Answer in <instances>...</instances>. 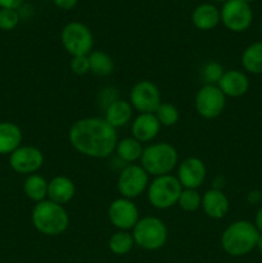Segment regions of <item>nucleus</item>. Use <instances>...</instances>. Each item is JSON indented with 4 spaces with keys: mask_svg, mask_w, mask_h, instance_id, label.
<instances>
[{
    "mask_svg": "<svg viewBox=\"0 0 262 263\" xmlns=\"http://www.w3.org/2000/svg\"><path fill=\"white\" fill-rule=\"evenodd\" d=\"M68 140L77 153L94 159H104L115 153L117 130L104 118L85 117L74 121L68 130Z\"/></svg>",
    "mask_w": 262,
    "mask_h": 263,
    "instance_id": "obj_1",
    "label": "nucleus"
},
{
    "mask_svg": "<svg viewBox=\"0 0 262 263\" xmlns=\"http://www.w3.org/2000/svg\"><path fill=\"white\" fill-rule=\"evenodd\" d=\"M259 233L253 222L238 220L231 222L221 235V247L231 257H241L251 253L257 247Z\"/></svg>",
    "mask_w": 262,
    "mask_h": 263,
    "instance_id": "obj_2",
    "label": "nucleus"
},
{
    "mask_svg": "<svg viewBox=\"0 0 262 263\" xmlns=\"http://www.w3.org/2000/svg\"><path fill=\"white\" fill-rule=\"evenodd\" d=\"M31 222L43 235L58 236L68 229L69 216L63 205L45 199L32 208Z\"/></svg>",
    "mask_w": 262,
    "mask_h": 263,
    "instance_id": "obj_3",
    "label": "nucleus"
},
{
    "mask_svg": "<svg viewBox=\"0 0 262 263\" xmlns=\"http://www.w3.org/2000/svg\"><path fill=\"white\" fill-rule=\"evenodd\" d=\"M179 164V153L172 144L161 141L144 148L140 158V166L149 176L158 177L171 175Z\"/></svg>",
    "mask_w": 262,
    "mask_h": 263,
    "instance_id": "obj_4",
    "label": "nucleus"
},
{
    "mask_svg": "<svg viewBox=\"0 0 262 263\" xmlns=\"http://www.w3.org/2000/svg\"><path fill=\"white\" fill-rule=\"evenodd\" d=\"M135 246L144 251H158L163 248L169 238V230L163 221L154 216L141 217L131 230Z\"/></svg>",
    "mask_w": 262,
    "mask_h": 263,
    "instance_id": "obj_5",
    "label": "nucleus"
},
{
    "mask_svg": "<svg viewBox=\"0 0 262 263\" xmlns=\"http://www.w3.org/2000/svg\"><path fill=\"white\" fill-rule=\"evenodd\" d=\"M182 186L172 175L154 177L146 189V198L151 205L156 210H170L177 204Z\"/></svg>",
    "mask_w": 262,
    "mask_h": 263,
    "instance_id": "obj_6",
    "label": "nucleus"
},
{
    "mask_svg": "<svg viewBox=\"0 0 262 263\" xmlns=\"http://www.w3.org/2000/svg\"><path fill=\"white\" fill-rule=\"evenodd\" d=\"M62 45L71 57L89 55L94 46V36L90 28L81 22H69L61 33Z\"/></svg>",
    "mask_w": 262,
    "mask_h": 263,
    "instance_id": "obj_7",
    "label": "nucleus"
},
{
    "mask_svg": "<svg viewBox=\"0 0 262 263\" xmlns=\"http://www.w3.org/2000/svg\"><path fill=\"white\" fill-rule=\"evenodd\" d=\"M149 182V175L140 164H127L118 175L117 190L121 197L133 200L146 192Z\"/></svg>",
    "mask_w": 262,
    "mask_h": 263,
    "instance_id": "obj_8",
    "label": "nucleus"
},
{
    "mask_svg": "<svg viewBox=\"0 0 262 263\" xmlns=\"http://www.w3.org/2000/svg\"><path fill=\"white\" fill-rule=\"evenodd\" d=\"M221 22L231 32H244L253 22L251 5L241 0H228L220 10Z\"/></svg>",
    "mask_w": 262,
    "mask_h": 263,
    "instance_id": "obj_9",
    "label": "nucleus"
},
{
    "mask_svg": "<svg viewBox=\"0 0 262 263\" xmlns=\"http://www.w3.org/2000/svg\"><path fill=\"white\" fill-rule=\"evenodd\" d=\"M195 110L205 120L217 118L226 107V97L217 85H203L195 95Z\"/></svg>",
    "mask_w": 262,
    "mask_h": 263,
    "instance_id": "obj_10",
    "label": "nucleus"
},
{
    "mask_svg": "<svg viewBox=\"0 0 262 263\" xmlns=\"http://www.w3.org/2000/svg\"><path fill=\"white\" fill-rule=\"evenodd\" d=\"M128 102L139 113H154L162 103L161 91L154 82L141 80L131 87Z\"/></svg>",
    "mask_w": 262,
    "mask_h": 263,
    "instance_id": "obj_11",
    "label": "nucleus"
},
{
    "mask_svg": "<svg viewBox=\"0 0 262 263\" xmlns=\"http://www.w3.org/2000/svg\"><path fill=\"white\" fill-rule=\"evenodd\" d=\"M108 218L117 230L130 231L135 228L139 217V210L135 203L127 198L120 197L113 200L108 207Z\"/></svg>",
    "mask_w": 262,
    "mask_h": 263,
    "instance_id": "obj_12",
    "label": "nucleus"
},
{
    "mask_svg": "<svg viewBox=\"0 0 262 263\" xmlns=\"http://www.w3.org/2000/svg\"><path fill=\"white\" fill-rule=\"evenodd\" d=\"M44 164V154L32 145H21L9 154V166L20 175L36 174Z\"/></svg>",
    "mask_w": 262,
    "mask_h": 263,
    "instance_id": "obj_13",
    "label": "nucleus"
},
{
    "mask_svg": "<svg viewBox=\"0 0 262 263\" xmlns=\"http://www.w3.org/2000/svg\"><path fill=\"white\" fill-rule=\"evenodd\" d=\"M207 176V168L202 159L197 157H188L177 164L176 179L182 189H195L202 186Z\"/></svg>",
    "mask_w": 262,
    "mask_h": 263,
    "instance_id": "obj_14",
    "label": "nucleus"
},
{
    "mask_svg": "<svg viewBox=\"0 0 262 263\" xmlns=\"http://www.w3.org/2000/svg\"><path fill=\"white\" fill-rule=\"evenodd\" d=\"M217 87L226 98H240L249 90V79L246 72L228 69L217 82Z\"/></svg>",
    "mask_w": 262,
    "mask_h": 263,
    "instance_id": "obj_15",
    "label": "nucleus"
},
{
    "mask_svg": "<svg viewBox=\"0 0 262 263\" xmlns=\"http://www.w3.org/2000/svg\"><path fill=\"white\" fill-rule=\"evenodd\" d=\"M161 123L154 113H139L131 122L133 138L143 143H151L158 136L161 131Z\"/></svg>",
    "mask_w": 262,
    "mask_h": 263,
    "instance_id": "obj_16",
    "label": "nucleus"
},
{
    "mask_svg": "<svg viewBox=\"0 0 262 263\" xmlns=\"http://www.w3.org/2000/svg\"><path fill=\"white\" fill-rule=\"evenodd\" d=\"M205 216L212 220H221L225 217L230 208L228 197L222 190L218 189H208L202 195V207Z\"/></svg>",
    "mask_w": 262,
    "mask_h": 263,
    "instance_id": "obj_17",
    "label": "nucleus"
},
{
    "mask_svg": "<svg viewBox=\"0 0 262 263\" xmlns=\"http://www.w3.org/2000/svg\"><path fill=\"white\" fill-rule=\"evenodd\" d=\"M76 194V185L69 177L59 175L48 184V199L57 204L64 205L71 202Z\"/></svg>",
    "mask_w": 262,
    "mask_h": 263,
    "instance_id": "obj_18",
    "label": "nucleus"
},
{
    "mask_svg": "<svg viewBox=\"0 0 262 263\" xmlns=\"http://www.w3.org/2000/svg\"><path fill=\"white\" fill-rule=\"evenodd\" d=\"M134 108L131 107L128 100L117 99L113 103H110L107 108H105L104 120L112 126L113 128L125 127L131 122L133 118Z\"/></svg>",
    "mask_w": 262,
    "mask_h": 263,
    "instance_id": "obj_19",
    "label": "nucleus"
},
{
    "mask_svg": "<svg viewBox=\"0 0 262 263\" xmlns=\"http://www.w3.org/2000/svg\"><path fill=\"white\" fill-rule=\"evenodd\" d=\"M22 130L14 122L3 121L0 122V154L9 156L22 145Z\"/></svg>",
    "mask_w": 262,
    "mask_h": 263,
    "instance_id": "obj_20",
    "label": "nucleus"
},
{
    "mask_svg": "<svg viewBox=\"0 0 262 263\" xmlns=\"http://www.w3.org/2000/svg\"><path fill=\"white\" fill-rule=\"evenodd\" d=\"M192 22L198 30H213L221 22L220 10L212 4H200L193 10Z\"/></svg>",
    "mask_w": 262,
    "mask_h": 263,
    "instance_id": "obj_21",
    "label": "nucleus"
},
{
    "mask_svg": "<svg viewBox=\"0 0 262 263\" xmlns=\"http://www.w3.org/2000/svg\"><path fill=\"white\" fill-rule=\"evenodd\" d=\"M143 151L144 148L140 141H138L133 136H128V138L118 139L115 153L122 163L133 164L140 161Z\"/></svg>",
    "mask_w": 262,
    "mask_h": 263,
    "instance_id": "obj_22",
    "label": "nucleus"
},
{
    "mask_svg": "<svg viewBox=\"0 0 262 263\" xmlns=\"http://www.w3.org/2000/svg\"><path fill=\"white\" fill-rule=\"evenodd\" d=\"M48 184L46 179L39 174L28 175L23 182V193L32 202L39 203L48 199Z\"/></svg>",
    "mask_w": 262,
    "mask_h": 263,
    "instance_id": "obj_23",
    "label": "nucleus"
},
{
    "mask_svg": "<svg viewBox=\"0 0 262 263\" xmlns=\"http://www.w3.org/2000/svg\"><path fill=\"white\" fill-rule=\"evenodd\" d=\"M241 67L251 74H262V41H256L241 53Z\"/></svg>",
    "mask_w": 262,
    "mask_h": 263,
    "instance_id": "obj_24",
    "label": "nucleus"
},
{
    "mask_svg": "<svg viewBox=\"0 0 262 263\" xmlns=\"http://www.w3.org/2000/svg\"><path fill=\"white\" fill-rule=\"evenodd\" d=\"M90 72L98 77H107L115 69L112 57L103 50H92L89 54Z\"/></svg>",
    "mask_w": 262,
    "mask_h": 263,
    "instance_id": "obj_25",
    "label": "nucleus"
},
{
    "mask_svg": "<svg viewBox=\"0 0 262 263\" xmlns=\"http://www.w3.org/2000/svg\"><path fill=\"white\" fill-rule=\"evenodd\" d=\"M134 246H135V241H134L133 234L130 231L117 230L115 234H112L108 240L109 251L116 256H125V254L130 253Z\"/></svg>",
    "mask_w": 262,
    "mask_h": 263,
    "instance_id": "obj_26",
    "label": "nucleus"
},
{
    "mask_svg": "<svg viewBox=\"0 0 262 263\" xmlns=\"http://www.w3.org/2000/svg\"><path fill=\"white\" fill-rule=\"evenodd\" d=\"M157 120L161 123L162 127H172L176 125L180 120V112L171 103H163L159 104L157 110L154 112Z\"/></svg>",
    "mask_w": 262,
    "mask_h": 263,
    "instance_id": "obj_27",
    "label": "nucleus"
},
{
    "mask_svg": "<svg viewBox=\"0 0 262 263\" xmlns=\"http://www.w3.org/2000/svg\"><path fill=\"white\" fill-rule=\"evenodd\" d=\"M177 205L185 212H195L202 207V195L195 189H182Z\"/></svg>",
    "mask_w": 262,
    "mask_h": 263,
    "instance_id": "obj_28",
    "label": "nucleus"
},
{
    "mask_svg": "<svg viewBox=\"0 0 262 263\" xmlns=\"http://www.w3.org/2000/svg\"><path fill=\"white\" fill-rule=\"evenodd\" d=\"M223 72H225V69L221 63L216 61L207 62L202 68V79L204 80V85H217V82L222 77Z\"/></svg>",
    "mask_w": 262,
    "mask_h": 263,
    "instance_id": "obj_29",
    "label": "nucleus"
},
{
    "mask_svg": "<svg viewBox=\"0 0 262 263\" xmlns=\"http://www.w3.org/2000/svg\"><path fill=\"white\" fill-rule=\"evenodd\" d=\"M20 23V14L17 9H0V30L12 31Z\"/></svg>",
    "mask_w": 262,
    "mask_h": 263,
    "instance_id": "obj_30",
    "label": "nucleus"
},
{
    "mask_svg": "<svg viewBox=\"0 0 262 263\" xmlns=\"http://www.w3.org/2000/svg\"><path fill=\"white\" fill-rule=\"evenodd\" d=\"M69 67L71 71L77 76H84V74L90 72V63H89V55H80V57H72L71 62H69Z\"/></svg>",
    "mask_w": 262,
    "mask_h": 263,
    "instance_id": "obj_31",
    "label": "nucleus"
},
{
    "mask_svg": "<svg viewBox=\"0 0 262 263\" xmlns=\"http://www.w3.org/2000/svg\"><path fill=\"white\" fill-rule=\"evenodd\" d=\"M112 90H113V87H107V89L102 90L99 94L100 102L105 103V108H107L110 103H113L115 100H117V97H112V95H110V91H112Z\"/></svg>",
    "mask_w": 262,
    "mask_h": 263,
    "instance_id": "obj_32",
    "label": "nucleus"
},
{
    "mask_svg": "<svg viewBox=\"0 0 262 263\" xmlns=\"http://www.w3.org/2000/svg\"><path fill=\"white\" fill-rule=\"evenodd\" d=\"M53 3L55 4V7L59 8V9L71 10L76 7L79 0H53Z\"/></svg>",
    "mask_w": 262,
    "mask_h": 263,
    "instance_id": "obj_33",
    "label": "nucleus"
},
{
    "mask_svg": "<svg viewBox=\"0 0 262 263\" xmlns=\"http://www.w3.org/2000/svg\"><path fill=\"white\" fill-rule=\"evenodd\" d=\"M25 0H0V9H18Z\"/></svg>",
    "mask_w": 262,
    "mask_h": 263,
    "instance_id": "obj_34",
    "label": "nucleus"
},
{
    "mask_svg": "<svg viewBox=\"0 0 262 263\" xmlns=\"http://www.w3.org/2000/svg\"><path fill=\"white\" fill-rule=\"evenodd\" d=\"M247 200L251 204H259L262 202V192L261 190H251L247 195Z\"/></svg>",
    "mask_w": 262,
    "mask_h": 263,
    "instance_id": "obj_35",
    "label": "nucleus"
},
{
    "mask_svg": "<svg viewBox=\"0 0 262 263\" xmlns=\"http://www.w3.org/2000/svg\"><path fill=\"white\" fill-rule=\"evenodd\" d=\"M254 226H256V229L258 230L259 234H262V205L258 208V211H257L256 216H254Z\"/></svg>",
    "mask_w": 262,
    "mask_h": 263,
    "instance_id": "obj_36",
    "label": "nucleus"
},
{
    "mask_svg": "<svg viewBox=\"0 0 262 263\" xmlns=\"http://www.w3.org/2000/svg\"><path fill=\"white\" fill-rule=\"evenodd\" d=\"M256 248L262 253V234H259V238H258V241H257Z\"/></svg>",
    "mask_w": 262,
    "mask_h": 263,
    "instance_id": "obj_37",
    "label": "nucleus"
},
{
    "mask_svg": "<svg viewBox=\"0 0 262 263\" xmlns=\"http://www.w3.org/2000/svg\"><path fill=\"white\" fill-rule=\"evenodd\" d=\"M241 2L247 3V4H251V3H252V2H254V0H241Z\"/></svg>",
    "mask_w": 262,
    "mask_h": 263,
    "instance_id": "obj_38",
    "label": "nucleus"
},
{
    "mask_svg": "<svg viewBox=\"0 0 262 263\" xmlns=\"http://www.w3.org/2000/svg\"><path fill=\"white\" fill-rule=\"evenodd\" d=\"M212 2H217V3H225V2H228V0H212Z\"/></svg>",
    "mask_w": 262,
    "mask_h": 263,
    "instance_id": "obj_39",
    "label": "nucleus"
}]
</instances>
